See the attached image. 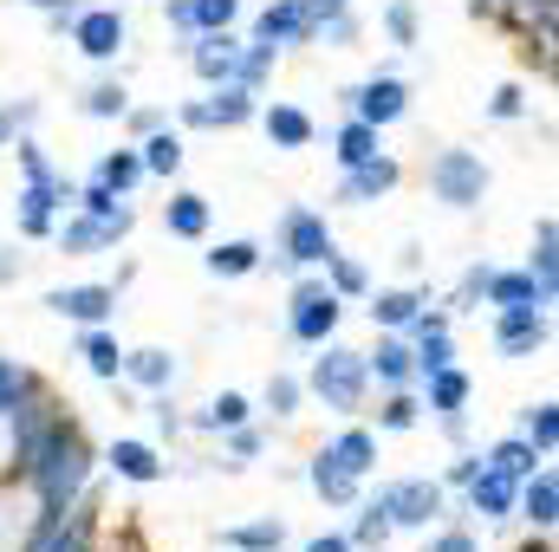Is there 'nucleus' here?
<instances>
[{"instance_id":"c85d7f7f","label":"nucleus","mask_w":559,"mask_h":552,"mask_svg":"<svg viewBox=\"0 0 559 552\" xmlns=\"http://www.w3.org/2000/svg\"><path fill=\"white\" fill-rule=\"evenodd\" d=\"M306 481H312V494H319V501H332V507H352V501L365 494V481H358L352 468H338V461H332L325 448H319V455L306 461Z\"/></svg>"},{"instance_id":"a211bd4d","label":"nucleus","mask_w":559,"mask_h":552,"mask_svg":"<svg viewBox=\"0 0 559 552\" xmlns=\"http://www.w3.org/2000/svg\"><path fill=\"white\" fill-rule=\"evenodd\" d=\"M514 514H521L534 533H554V527H559V475L547 468V461L514 488Z\"/></svg>"},{"instance_id":"393cba45","label":"nucleus","mask_w":559,"mask_h":552,"mask_svg":"<svg viewBox=\"0 0 559 552\" xmlns=\"http://www.w3.org/2000/svg\"><path fill=\"white\" fill-rule=\"evenodd\" d=\"M209 221H215V208H209V195H195V189H176V195L163 202V235H169V241H209Z\"/></svg>"},{"instance_id":"0eeeda50","label":"nucleus","mask_w":559,"mask_h":552,"mask_svg":"<svg viewBox=\"0 0 559 552\" xmlns=\"http://www.w3.org/2000/svg\"><path fill=\"white\" fill-rule=\"evenodd\" d=\"M332 248H338V235H332L325 208H286V215H280V261H286L293 274H319Z\"/></svg>"},{"instance_id":"dca6fc26","label":"nucleus","mask_w":559,"mask_h":552,"mask_svg":"<svg viewBox=\"0 0 559 552\" xmlns=\"http://www.w3.org/2000/svg\"><path fill=\"white\" fill-rule=\"evenodd\" d=\"M241 46H248V39H235V26H222V33H195V39H189V65H195V79H202V85H235Z\"/></svg>"},{"instance_id":"ddd939ff","label":"nucleus","mask_w":559,"mask_h":552,"mask_svg":"<svg viewBox=\"0 0 559 552\" xmlns=\"http://www.w3.org/2000/svg\"><path fill=\"white\" fill-rule=\"evenodd\" d=\"M397 182H404V163H397L391 149H378V156H365V163H352V169L338 176V202L365 208V202H384Z\"/></svg>"},{"instance_id":"bb28decb","label":"nucleus","mask_w":559,"mask_h":552,"mask_svg":"<svg viewBox=\"0 0 559 552\" xmlns=\"http://www.w3.org/2000/svg\"><path fill=\"white\" fill-rule=\"evenodd\" d=\"M79 358L98 384H118V371H124V345L111 325H79Z\"/></svg>"},{"instance_id":"7c9ffc66","label":"nucleus","mask_w":559,"mask_h":552,"mask_svg":"<svg viewBox=\"0 0 559 552\" xmlns=\"http://www.w3.org/2000/svg\"><path fill=\"white\" fill-rule=\"evenodd\" d=\"M138 156H143V176H156V182H169V176H182V131H169V124H156L150 137H138Z\"/></svg>"},{"instance_id":"aec40b11","label":"nucleus","mask_w":559,"mask_h":552,"mask_svg":"<svg viewBox=\"0 0 559 552\" xmlns=\"http://www.w3.org/2000/svg\"><path fill=\"white\" fill-rule=\"evenodd\" d=\"M254 124L267 131V143H274V149H312V137H319L312 111H299V105H286V98L261 105V111H254Z\"/></svg>"},{"instance_id":"473e14b6","label":"nucleus","mask_w":559,"mask_h":552,"mask_svg":"<svg viewBox=\"0 0 559 552\" xmlns=\"http://www.w3.org/2000/svg\"><path fill=\"white\" fill-rule=\"evenodd\" d=\"M118 377H131L138 391H169V384H176V351H163V345L124 351V371H118Z\"/></svg>"},{"instance_id":"a18cd8bd","label":"nucleus","mask_w":559,"mask_h":552,"mask_svg":"<svg viewBox=\"0 0 559 552\" xmlns=\"http://www.w3.org/2000/svg\"><path fill=\"white\" fill-rule=\"evenodd\" d=\"M33 391H39V384H33V371H26V364H13V358H0V422L20 410Z\"/></svg>"},{"instance_id":"9d476101","label":"nucleus","mask_w":559,"mask_h":552,"mask_svg":"<svg viewBox=\"0 0 559 552\" xmlns=\"http://www.w3.org/2000/svg\"><path fill=\"white\" fill-rule=\"evenodd\" d=\"M66 33H72L79 59H92V65H111V59L131 46V20H124V7H79Z\"/></svg>"},{"instance_id":"c03bdc74","label":"nucleus","mask_w":559,"mask_h":552,"mask_svg":"<svg viewBox=\"0 0 559 552\" xmlns=\"http://www.w3.org/2000/svg\"><path fill=\"white\" fill-rule=\"evenodd\" d=\"M79 111H85V118H98V124H111V118H124V111H131V92H124L118 79H105V85H92V92L79 98Z\"/></svg>"},{"instance_id":"e2e57ef3","label":"nucleus","mask_w":559,"mask_h":552,"mask_svg":"<svg viewBox=\"0 0 559 552\" xmlns=\"http://www.w3.org/2000/svg\"><path fill=\"white\" fill-rule=\"evenodd\" d=\"M7 279H20V261H7V254H0V286H7Z\"/></svg>"},{"instance_id":"ea45409f","label":"nucleus","mask_w":559,"mask_h":552,"mask_svg":"<svg viewBox=\"0 0 559 552\" xmlns=\"http://www.w3.org/2000/svg\"><path fill=\"white\" fill-rule=\"evenodd\" d=\"M241 422H254V404H248L241 391H222L209 410H195V429H215V435H228V429H241Z\"/></svg>"},{"instance_id":"4468645a","label":"nucleus","mask_w":559,"mask_h":552,"mask_svg":"<svg viewBox=\"0 0 559 552\" xmlns=\"http://www.w3.org/2000/svg\"><path fill=\"white\" fill-rule=\"evenodd\" d=\"M46 312H59V319H72V325H111V312H118V286H105V279L52 286V292H46Z\"/></svg>"},{"instance_id":"4c0bfd02","label":"nucleus","mask_w":559,"mask_h":552,"mask_svg":"<svg viewBox=\"0 0 559 552\" xmlns=\"http://www.w3.org/2000/svg\"><path fill=\"white\" fill-rule=\"evenodd\" d=\"M319 279H325V286H332L338 299H365V292H371V274H365V261H352V254H338V248L325 254Z\"/></svg>"},{"instance_id":"f8f14e48","label":"nucleus","mask_w":559,"mask_h":552,"mask_svg":"<svg viewBox=\"0 0 559 552\" xmlns=\"http://www.w3.org/2000/svg\"><path fill=\"white\" fill-rule=\"evenodd\" d=\"M345 111H352L358 124H371V131H391V124L411 111V85H404L397 72H371L365 85L345 92Z\"/></svg>"},{"instance_id":"6e6552de","label":"nucleus","mask_w":559,"mask_h":552,"mask_svg":"<svg viewBox=\"0 0 559 552\" xmlns=\"http://www.w3.org/2000/svg\"><path fill=\"white\" fill-rule=\"evenodd\" d=\"M131 228H138V208H131V202H124V208H111V215L66 208V215H59V228H52V241H59V254H105V248H118Z\"/></svg>"},{"instance_id":"f704fd0d","label":"nucleus","mask_w":559,"mask_h":552,"mask_svg":"<svg viewBox=\"0 0 559 552\" xmlns=\"http://www.w3.org/2000/svg\"><path fill=\"white\" fill-rule=\"evenodd\" d=\"M514 435H527V442H534V455H540V461H554V448H559V404H554V397L527 404Z\"/></svg>"},{"instance_id":"cd10ccee","label":"nucleus","mask_w":559,"mask_h":552,"mask_svg":"<svg viewBox=\"0 0 559 552\" xmlns=\"http://www.w3.org/2000/svg\"><path fill=\"white\" fill-rule=\"evenodd\" d=\"M92 182H105L111 195H124V202H131V195H138L143 182H150V176H143L138 143H124V149H105V156L92 163Z\"/></svg>"},{"instance_id":"052dcab7","label":"nucleus","mask_w":559,"mask_h":552,"mask_svg":"<svg viewBox=\"0 0 559 552\" xmlns=\"http://www.w3.org/2000/svg\"><path fill=\"white\" fill-rule=\"evenodd\" d=\"M306 552H358L345 533H319V540H306Z\"/></svg>"},{"instance_id":"79ce46f5","label":"nucleus","mask_w":559,"mask_h":552,"mask_svg":"<svg viewBox=\"0 0 559 552\" xmlns=\"http://www.w3.org/2000/svg\"><path fill=\"white\" fill-rule=\"evenodd\" d=\"M182 7H189V39H195V33L241 26V0H182Z\"/></svg>"},{"instance_id":"6ab92c4d","label":"nucleus","mask_w":559,"mask_h":552,"mask_svg":"<svg viewBox=\"0 0 559 552\" xmlns=\"http://www.w3.org/2000/svg\"><path fill=\"white\" fill-rule=\"evenodd\" d=\"M559 286H540L527 267H488L481 279V305H554Z\"/></svg>"},{"instance_id":"8fccbe9b","label":"nucleus","mask_w":559,"mask_h":552,"mask_svg":"<svg viewBox=\"0 0 559 552\" xmlns=\"http://www.w3.org/2000/svg\"><path fill=\"white\" fill-rule=\"evenodd\" d=\"M345 540H352V547H371V552H384V540H391V520H384V514H378V507L365 501V507H358V527H352Z\"/></svg>"},{"instance_id":"09e8293b","label":"nucleus","mask_w":559,"mask_h":552,"mask_svg":"<svg viewBox=\"0 0 559 552\" xmlns=\"http://www.w3.org/2000/svg\"><path fill=\"white\" fill-rule=\"evenodd\" d=\"M488 118H495V124H521V118H527V85H514V79H508V85H495Z\"/></svg>"},{"instance_id":"de8ad7c7","label":"nucleus","mask_w":559,"mask_h":552,"mask_svg":"<svg viewBox=\"0 0 559 552\" xmlns=\"http://www.w3.org/2000/svg\"><path fill=\"white\" fill-rule=\"evenodd\" d=\"M299 404H306V384H299L293 371H274V377H267V410L274 416H299Z\"/></svg>"},{"instance_id":"72a5a7b5","label":"nucleus","mask_w":559,"mask_h":552,"mask_svg":"<svg viewBox=\"0 0 559 552\" xmlns=\"http://www.w3.org/2000/svg\"><path fill=\"white\" fill-rule=\"evenodd\" d=\"M481 461H488L495 475H508V481H527V475L540 468V455H534V442H527V435H501L495 448H481Z\"/></svg>"},{"instance_id":"c756f323","label":"nucleus","mask_w":559,"mask_h":552,"mask_svg":"<svg viewBox=\"0 0 559 552\" xmlns=\"http://www.w3.org/2000/svg\"><path fill=\"white\" fill-rule=\"evenodd\" d=\"M261 261H267L261 241H215L202 254V274L209 279H248V274H261Z\"/></svg>"},{"instance_id":"6e6d98bb","label":"nucleus","mask_w":559,"mask_h":552,"mask_svg":"<svg viewBox=\"0 0 559 552\" xmlns=\"http://www.w3.org/2000/svg\"><path fill=\"white\" fill-rule=\"evenodd\" d=\"M481 279H488V261H481V267H468V274H462V292H455V305H462V312H468V305H475V299H481Z\"/></svg>"},{"instance_id":"864d4df0","label":"nucleus","mask_w":559,"mask_h":552,"mask_svg":"<svg viewBox=\"0 0 559 552\" xmlns=\"http://www.w3.org/2000/svg\"><path fill=\"white\" fill-rule=\"evenodd\" d=\"M150 422H156V435H176L182 429V416L169 404V391H150Z\"/></svg>"},{"instance_id":"603ef678","label":"nucleus","mask_w":559,"mask_h":552,"mask_svg":"<svg viewBox=\"0 0 559 552\" xmlns=\"http://www.w3.org/2000/svg\"><path fill=\"white\" fill-rule=\"evenodd\" d=\"M228 455H235L228 468H241V461H254V455H261V429H254V422H241V429H228Z\"/></svg>"},{"instance_id":"c9c22d12","label":"nucleus","mask_w":559,"mask_h":552,"mask_svg":"<svg viewBox=\"0 0 559 552\" xmlns=\"http://www.w3.org/2000/svg\"><path fill=\"white\" fill-rule=\"evenodd\" d=\"M378 149H384V131H371V124H358V118H345V124L332 131L338 169H352V163H365V156H378Z\"/></svg>"},{"instance_id":"49530a36","label":"nucleus","mask_w":559,"mask_h":552,"mask_svg":"<svg viewBox=\"0 0 559 552\" xmlns=\"http://www.w3.org/2000/svg\"><path fill=\"white\" fill-rule=\"evenodd\" d=\"M378 26L391 33V46H417L423 39V20H417V0H391L384 13H378Z\"/></svg>"},{"instance_id":"5fc2aeb1","label":"nucleus","mask_w":559,"mask_h":552,"mask_svg":"<svg viewBox=\"0 0 559 552\" xmlns=\"http://www.w3.org/2000/svg\"><path fill=\"white\" fill-rule=\"evenodd\" d=\"M26 7H39V13L52 20V33H66V26H72V13H79L85 0H26Z\"/></svg>"},{"instance_id":"a878e982","label":"nucleus","mask_w":559,"mask_h":552,"mask_svg":"<svg viewBox=\"0 0 559 552\" xmlns=\"http://www.w3.org/2000/svg\"><path fill=\"white\" fill-rule=\"evenodd\" d=\"M514 488H521V481H508V475H495V468L481 461L462 494H468V514H481V520H514Z\"/></svg>"},{"instance_id":"f257e3e1","label":"nucleus","mask_w":559,"mask_h":552,"mask_svg":"<svg viewBox=\"0 0 559 552\" xmlns=\"http://www.w3.org/2000/svg\"><path fill=\"white\" fill-rule=\"evenodd\" d=\"M20 475H26L33 494H39V514H66V507L85 501V481H92V442L79 435V422L52 416V422L39 429V442L26 448Z\"/></svg>"},{"instance_id":"2eb2a0df","label":"nucleus","mask_w":559,"mask_h":552,"mask_svg":"<svg viewBox=\"0 0 559 552\" xmlns=\"http://www.w3.org/2000/svg\"><path fill=\"white\" fill-rule=\"evenodd\" d=\"M306 39H312V7L306 0H267L254 13V46L286 52V46H306Z\"/></svg>"},{"instance_id":"20e7f679","label":"nucleus","mask_w":559,"mask_h":552,"mask_svg":"<svg viewBox=\"0 0 559 552\" xmlns=\"http://www.w3.org/2000/svg\"><path fill=\"white\" fill-rule=\"evenodd\" d=\"M371 507L391 520V533H429V527L442 520V507H449V488H442V481H429V475L384 481V488L371 494Z\"/></svg>"},{"instance_id":"a19ab883","label":"nucleus","mask_w":559,"mask_h":552,"mask_svg":"<svg viewBox=\"0 0 559 552\" xmlns=\"http://www.w3.org/2000/svg\"><path fill=\"white\" fill-rule=\"evenodd\" d=\"M312 39H325V46H352V39H358V13H352V0H338V7H312Z\"/></svg>"},{"instance_id":"423d86ee","label":"nucleus","mask_w":559,"mask_h":552,"mask_svg":"<svg viewBox=\"0 0 559 552\" xmlns=\"http://www.w3.org/2000/svg\"><path fill=\"white\" fill-rule=\"evenodd\" d=\"M338 319H345V299H338L319 274H306L299 286H293V299H286V332H293L299 345L338 338Z\"/></svg>"},{"instance_id":"58836bf2","label":"nucleus","mask_w":559,"mask_h":552,"mask_svg":"<svg viewBox=\"0 0 559 552\" xmlns=\"http://www.w3.org/2000/svg\"><path fill=\"white\" fill-rule=\"evenodd\" d=\"M527 274L540 279V286H559V221H554V215H540V228H534V254H527Z\"/></svg>"},{"instance_id":"7ed1b4c3","label":"nucleus","mask_w":559,"mask_h":552,"mask_svg":"<svg viewBox=\"0 0 559 552\" xmlns=\"http://www.w3.org/2000/svg\"><path fill=\"white\" fill-rule=\"evenodd\" d=\"M312 351H319V358H312V371L299 377L306 397H319L325 410H338V416H358L365 397H371L365 351H352V345H338V338H325V345H312Z\"/></svg>"},{"instance_id":"0e129e2a","label":"nucleus","mask_w":559,"mask_h":552,"mask_svg":"<svg viewBox=\"0 0 559 552\" xmlns=\"http://www.w3.org/2000/svg\"><path fill=\"white\" fill-rule=\"evenodd\" d=\"M306 7H338V0H306Z\"/></svg>"},{"instance_id":"f3484780","label":"nucleus","mask_w":559,"mask_h":552,"mask_svg":"<svg viewBox=\"0 0 559 552\" xmlns=\"http://www.w3.org/2000/svg\"><path fill=\"white\" fill-rule=\"evenodd\" d=\"M365 371L378 391H411L417 384V351L404 332H378V351H365Z\"/></svg>"},{"instance_id":"4d7b16f0","label":"nucleus","mask_w":559,"mask_h":552,"mask_svg":"<svg viewBox=\"0 0 559 552\" xmlns=\"http://www.w3.org/2000/svg\"><path fill=\"white\" fill-rule=\"evenodd\" d=\"M481 468V455H455L449 461V475H442V488H468V475Z\"/></svg>"},{"instance_id":"1a4fd4ad","label":"nucleus","mask_w":559,"mask_h":552,"mask_svg":"<svg viewBox=\"0 0 559 552\" xmlns=\"http://www.w3.org/2000/svg\"><path fill=\"white\" fill-rule=\"evenodd\" d=\"M254 111H261V92H248V85H209V98H189L176 111V124L182 131H241V124H254Z\"/></svg>"},{"instance_id":"37998d69","label":"nucleus","mask_w":559,"mask_h":552,"mask_svg":"<svg viewBox=\"0 0 559 552\" xmlns=\"http://www.w3.org/2000/svg\"><path fill=\"white\" fill-rule=\"evenodd\" d=\"M423 422V404L411 391H384V404H378V435H404V429H417Z\"/></svg>"},{"instance_id":"3c124183","label":"nucleus","mask_w":559,"mask_h":552,"mask_svg":"<svg viewBox=\"0 0 559 552\" xmlns=\"http://www.w3.org/2000/svg\"><path fill=\"white\" fill-rule=\"evenodd\" d=\"M423 552H481V540L468 533V527H442V533H429Z\"/></svg>"},{"instance_id":"39448f33","label":"nucleus","mask_w":559,"mask_h":552,"mask_svg":"<svg viewBox=\"0 0 559 552\" xmlns=\"http://www.w3.org/2000/svg\"><path fill=\"white\" fill-rule=\"evenodd\" d=\"M488 163L475 156V149H436L429 156V195L442 202V208H455V215H468V208H481V195H488Z\"/></svg>"},{"instance_id":"5701e85b","label":"nucleus","mask_w":559,"mask_h":552,"mask_svg":"<svg viewBox=\"0 0 559 552\" xmlns=\"http://www.w3.org/2000/svg\"><path fill=\"white\" fill-rule=\"evenodd\" d=\"M423 384V410L429 416H462L468 410V397H475V377L462 371V364H442V371H429V377H417Z\"/></svg>"},{"instance_id":"13d9d810","label":"nucleus","mask_w":559,"mask_h":552,"mask_svg":"<svg viewBox=\"0 0 559 552\" xmlns=\"http://www.w3.org/2000/svg\"><path fill=\"white\" fill-rule=\"evenodd\" d=\"M118 124H131V137H150V131H156V124H169V118H163V111H124Z\"/></svg>"},{"instance_id":"680f3d73","label":"nucleus","mask_w":559,"mask_h":552,"mask_svg":"<svg viewBox=\"0 0 559 552\" xmlns=\"http://www.w3.org/2000/svg\"><path fill=\"white\" fill-rule=\"evenodd\" d=\"M514 552H554V540H547V533H534V540H521Z\"/></svg>"},{"instance_id":"412c9836","label":"nucleus","mask_w":559,"mask_h":552,"mask_svg":"<svg viewBox=\"0 0 559 552\" xmlns=\"http://www.w3.org/2000/svg\"><path fill=\"white\" fill-rule=\"evenodd\" d=\"M365 299H371L365 312H371V325H378V332H411V325H417V312L429 305V292H423V286H378V292H365Z\"/></svg>"},{"instance_id":"bf43d9fd","label":"nucleus","mask_w":559,"mask_h":552,"mask_svg":"<svg viewBox=\"0 0 559 552\" xmlns=\"http://www.w3.org/2000/svg\"><path fill=\"white\" fill-rule=\"evenodd\" d=\"M20 124H33V105H20V111H0V143H13Z\"/></svg>"},{"instance_id":"2f4dec72","label":"nucleus","mask_w":559,"mask_h":552,"mask_svg":"<svg viewBox=\"0 0 559 552\" xmlns=\"http://www.w3.org/2000/svg\"><path fill=\"white\" fill-rule=\"evenodd\" d=\"M325 455H332L338 468H352V475L365 481V475L378 468V429H358V422H352V429H338V435L325 442Z\"/></svg>"},{"instance_id":"b1692460","label":"nucleus","mask_w":559,"mask_h":552,"mask_svg":"<svg viewBox=\"0 0 559 552\" xmlns=\"http://www.w3.org/2000/svg\"><path fill=\"white\" fill-rule=\"evenodd\" d=\"M105 468H111L118 481H131V488H156V481H163V455H156L150 442H138V435H118V442L105 448Z\"/></svg>"},{"instance_id":"9b49d317","label":"nucleus","mask_w":559,"mask_h":552,"mask_svg":"<svg viewBox=\"0 0 559 552\" xmlns=\"http://www.w3.org/2000/svg\"><path fill=\"white\" fill-rule=\"evenodd\" d=\"M547 338H554V305H495V351L508 364L547 351Z\"/></svg>"},{"instance_id":"4be33fe9","label":"nucleus","mask_w":559,"mask_h":552,"mask_svg":"<svg viewBox=\"0 0 559 552\" xmlns=\"http://www.w3.org/2000/svg\"><path fill=\"white\" fill-rule=\"evenodd\" d=\"M26 552H92V514L66 507V514H39V533Z\"/></svg>"},{"instance_id":"e433bc0d","label":"nucleus","mask_w":559,"mask_h":552,"mask_svg":"<svg viewBox=\"0 0 559 552\" xmlns=\"http://www.w3.org/2000/svg\"><path fill=\"white\" fill-rule=\"evenodd\" d=\"M222 547H228V552H280V547H286V520H274V514H267V520L228 527V533H222Z\"/></svg>"},{"instance_id":"f03ea898","label":"nucleus","mask_w":559,"mask_h":552,"mask_svg":"<svg viewBox=\"0 0 559 552\" xmlns=\"http://www.w3.org/2000/svg\"><path fill=\"white\" fill-rule=\"evenodd\" d=\"M13 156H20V169H26V182H20V195H13V228H20L26 241H52L59 215L79 202V182H66L33 137L13 143Z\"/></svg>"}]
</instances>
